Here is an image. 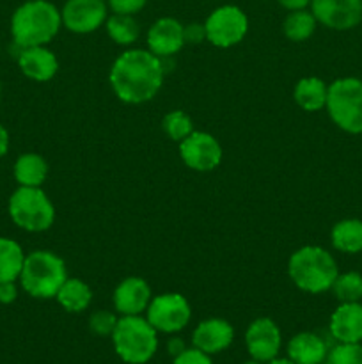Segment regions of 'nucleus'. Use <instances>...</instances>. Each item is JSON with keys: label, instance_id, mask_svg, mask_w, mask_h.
I'll use <instances>...</instances> for the list:
<instances>
[{"label": "nucleus", "instance_id": "nucleus-1", "mask_svg": "<svg viewBox=\"0 0 362 364\" xmlns=\"http://www.w3.org/2000/svg\"><path fill=\"white\" fill-rule=\"evenodd\" d=\"M163 63L149 50L121 53L110 70V85L124 103H146L156 96L163 82Z\"/></svg>", "mask_w": 362, "mask_h": 364}, {"label": "nucleus", "instance_id": "nucleus-2", "mask_svg": "<svg viewBox=\"0 0 362 364\" xmlns=\"http://www.w3.org/2000/svg\"><path fill=\"white\" fill-rule=\"evenodd\" d=\"M62 25L60 11L48 0H28L21 4L11 18V34L20 48L45 46L52 41Z\"/></svg>", "mask_w": 362, "mask_h": 364}, {"label": "nucleus", "instance_id": "nucleus-3", "mask_svg": "<svg viewBox=\"0 0 362 364\" xmlns=\"http://www.w3.org/2000/svg\"><path fill=\"white\" fill-rule=\"evenodd\" d=\"M287 274L300 290L322 294L332 288L339 276L337 263L329 251L318 245H305L293 252L287 263Z\"/></svg>", "mask_w": 362, "mask_h": 364}, {"label": "nucleus", "instance_id": "nucleus-4", "mask_svg": "<svg viewBox=\"0 0 362 364\" xmlns=\"http://www.w3.org/2000/svg\"><path fill=\"white\" fill-rule=\"evenodd\" d=\"M116 354L128 364H146L151 361L158 348L156 329L141 318V315L123 316L117 320V326L112 333Z\"/></svg>", "mask_w": 362, "mask_h": 364}, {"label": "nucleus", "instance_id": "nucleus-5", "mask_svg": "<svg viewBox=\"0 0 362 364\" xmlns=\"http://www.w3.org/2000/svg\"><path fill=\"white\" fill-rule=\"evenodd\" d=\"M66 279V263L53 252L34 251L25 256L20 281L31 297L53 299Z\"/></svg>", "mask_w": 362, "mask_h": 364}, {"label": "nucleus", "instance_id": "nucleus-6", "mask_svg": "<svg viewBox=\"0 0 362 364\" xmlns=\"http://www.w3.org/2000/svg\"><path fill=\"white\" fill-rule=\"evenodd\" d=\"M329 116L341 130L362 134V80L355 77L337 78L327 92Z\"/></svg>", "mask_w": 362, "mask_h": 364}, {"label": "nucleus", "instance_id": "nucleus-7", "mask_svg": "<svg viewBox=\"0 0 362 364\" xmlns=\"http://www.w3.org/2000/svg\"><path fill=\"white\" fill-rule=\"evenodd\" d=\"M9 215L21 230L41 233L52 228L55 208L41 187H20L9 199Z\"/></svg>", "mask_w": 362, "mask_h": 364}, {"label": "nucleus", "instance_id": "nucleus-8", "mask_svg": "<svg viewBox=\"0 0 362 364\" xmlns=\"http://www.w3.org/2000/svg\"><path fill=\"white\" fill-rule=\"evenodd\" d=\"M206 39L219 48L238 45L248 31V18L238 6H220L204 21Z\"/></svg>", "mask_w": 362, "mask_h": 364}, {"label": "nucleus", "instance_id": "nucleus-9", "mask_svg": "<svg viewBox=\"0 0 362 364\" xmlns=\"http://www.w3.org/2000/svg\"><path fill=\"white\" fill-rule=\"evenodd\" d=\"M148 322L156 333L174 334L188 326L192 316L190 304L180 294H163L151 299L148 306Z\"/></svg>", "mask_w": 362, "mask_h": 364}, {"label": "nucleus", "instance_id": "nucleus-10", "mask_svg": "<svg viewBox=\"0 0 362 364\" xmlns=\"http://www.w3.org/2000/svg\"><path fill=\"white\" fill-rule=\"evenodd\" d=\"M109 4L105 0H67L60 11L62 25L75 34H89L106 21Z\"/></svg>", "mask_w": 362, "mask_h": 364}, {"label": "nucleus", "instance_id": "nucleus-11", "mask_svg": "<svg viewBox=\"0 0 362 364\" xmlns=\"http://www.w3.org/2000/svg\"><path fill=\"white\" fill-rule=\"evenodd\" d=\"M180 155L190 169L213 171L222 162V148L213 135L206 132H192L180 142Z\"/></svg>", "mask_w": 362, "mask_h": 364}, {"label": "nucleus", "instance_id": "nucleus-12", "mask_svg": "<svg viewBox=\"0 0 362 364\" xmlns=\"http://www.w3.org/2000/svg\"><path fill=\"white\" fill-rule=\"evenodd\" d=\"M316 21L334 31H350L362 21V0H311Z\"/></svg>", "mask_w": 362, "mask_h": 364}, {"label": "nucleus", "instance_id": "nucleus-13", "mask_svg": "<svg viewBox=\"0 0 362 364\" xmlns=\"http://www.w3.org/2000/svg\"><path fill=\"white\" fill-rule=\"evenodd\" d=\"M280 343V329L277 323L270 318H258L248 326L245 333V345L252 359H258L261 363H270L279 355Z\"/></svg>", "mask_w": 362, "mask_h": 364}, {"label": "nucleus", "instance_id": "nucleus-14", "mask_svg": "<svg viewBox=\"0 0 362 364\" xmlns=\"http://www.w3.org/2000/svg\"><path fill=\"white\" fill-rule=\"evenodd\" d=\"M185 45L183 25L176 18H160L149 27L148 46L156 57H170Z\"/></svg>", "mask_w": 362, "mask_h": 364}, {"label": "nucleus", "instance_id": "nucleus-15", "mask_svg": "<svg viewBox=\"0 0 362 364\" xmlns=\"http://www.w3.org/2000/svg\"><path fill=\"white\" fill-rule=\"evenodd\" d=\"M151 299V288L141 277H126L114 291V306L123 316L141 315L148 309Z\"/></svg>", "mask_w": 362, "mask_h": 364}, {"label": "nucleus", "instance_id": "nucleus-16", "mask_svg": "<svg viewBox=\"0 0 362 364\" xmlns=\"http://www.w3.org/2000/svg\"><path fill=\"white\" fill-rule=\"evenodd\" d=\"M330 334L339 343H362L361 302H341L330 316Z\"/></svg>", "mask_w": 362, "mask_h": 364}, {"label": "nucleus", "instance_id": "nucleus-17", "mask_svg": "<svg viewBox=\"0 0 362 364\" xmlns=\"http://www.w3.org/2000/svg\"><path fill=\"white\" fill-rule=\"evenodd\" d=\"M234 340V331L229 322L222 318H209L199 323L194 331V347L204 354H219L226 350Z\"/></svg>", "mask_w": 362, "mask_h": 364}, {"label": "nucleus", "instance_id": "nucleus-18", "mask_svg": "<svg viewBox=\"0 0 362 364\" xmlns=\"http://www.w3.org/2000/svg\"><path fill=\"white\" fill-rule=\"evenodd\" d=\"M18 66L25 77L34 82H48L50 78L55 77L57 70H59L57 57L45 46L20 48Z\"/></svg>", "mask_w": 362, "mask_h": 364}, {"label": "nucleus", "instance_id": "nucleus-19", "mask_svg": "<svg viewBox=\"0 0 362 364\" xmlns=\"http://www.w3.org/2000/svg\"><path fill=\"white\" fill-rule=\"evenodd\" d=\"M327 354V343L314 333H298L287 343V358L295 364H323Z\"/></svg>", "mask_w": 362, "mask_h": 364}, {"label": "nucleus", "instance_id": "nucleus-20", "mask_svg": "<svg viewBox=\"0 0 362 364\" xmlns=\"http://www.w3.org/2000/svg\"><path fill=\"white\" fill-rule=\"evenodd\" d=\"M48 176V164L35 153L18 156L14 164V178L20 187H41Z\"/></svg>", "mask_w": 362, "mask_h": 364}, {"label": "nucleus", "instance_id": "nucleus-21", "mask_svg": "<svg viewBox=\"0 0 362 364\" xmlns=\"http://www.w3.org/2000/svg\"><path fill=\"white\" fill-rule=\"evenodd\" d=\"M327 92L329 87L318 77H305L298 80L295 87V102L307 112H316L327 105Z\"/></svg>", "mask_w": 362, "mask_h": 364}, {"label": "nucleus", "instance_id": "nucleus-22", "mask_svg": "<svg viewBox=\"0 0 362 364\" xmlns=\"http://www.w3.org/2000/svg\"><path fill=\"white\" fill-rule=\"evenodd\" d=\"M55 299L67 313H80L91 304L92 291L84 281L77 279V277H67L57 291Z\"/></svg>", "mask_w": 362, "mask_h": 364}, {"label": "nucleus", "instance_id": "nucleus-23", "mask_svg": "<svg viewBox=\"0 0 362 364\" xmlns=\"http://www.w3.org/2000/svg\"><path fill=\"white\" fill-rule=\"evenodd\" d=\"M330 240H332L334 247L341 252H346V255H357V252H362V220H339V223L332 228Z\"/></svg>", "mask_w": 362, "mask_h": 364}, {"label": "nucleus", "instance_id": "nucleus-24", "mask_svg": "<svg viewBox=\"0 0 362 364\" xmlns=\"http://www.w3.org/2000/svg\"><path fill=\"white\" fill-rule=\"evenodd\" d=\"M25 255L18 242L11 238H0V283H11L20 279Z\"/></svg>", "mask_w": 362, "mask_h": 364}, {"label": "nucleus", "instance_id": "nucleus-25", "mask_svg": "<svg viewBox=\"0 0 362 364\" xmlns=\"http://www.w3.org/2000/svg\"><path fill=\"white\" fill-rule=\"evenodd\" d=\"M316 18L314 14L309 13L307 9H298V11H290V14L284 20V34L290 41L302 43L305 39L311 38L316 31Z\"/></svg>", "mask_w": 362, "mask_h": 364}, {"label": "nucleus", "instance_id": "nucleus-26", "mask_svg": "<svg viewBox=\"0 0 362 364\" xmlns=\"http://www.w3.org/2000/svg\"><path fill=\"white\" fill-rule=\"evenodd\" d=\"M105 27L110 39H114L117 45L123 46H128L137 41L138 34H141V27H138L137 20L131 14L114 13L112 16L106 18Z\"/></svg>", "mask_w": 362, "mask_h": 364}, {"label": "nucleus", "instance_id": "nucleus-27", "mask_svg": "<svg viewBox=\"0 0 362 364\" xmlns=\"http://www.w3.org/2000/svg\"><path fill=\"white\" fill-rule=\"evenodd\" d=\"M332 290L341 302H361L362 276L358 272L339 274L334 281Z\"/></svg>", "mask_w": 362, "mask_h": 364}, {"label": "nucleus", "instance_id": "nucleus-28", "mask_svg": "<svg viewBox=\"0 0 362 364\" xmlns=\"http://www.w3.org/2000/svg\"><path fill=\"white\" fill-rule=\"evenodd\" d=\"M163 130L172 141L181 142L194 132V124L188 114L183 110H172L163 117Z\"/></svg>", "mask_w": 362, "mask_h": 364}, {"label": "nucleus", "instance_id": "nucleus-29", "mask_svg": "<svg viewBox=\"0 0 362 364\" xmlns=\"http://www.w3.org/2000/svg\"><path fill=\"white\" fill-rule=\"evenodd\" d=\"M325 364H362L361 343H339L329 350Z\"/></svg>", "mask_w": 362, "mask_h": 364}, {"label": "nucleus", "instance_id": "nucleus-30", "mask_svg": "<svg viewBox=\"0 0 362 364\" xmlns=\"http://www.w3.org/2000/svg\"><path fill=\"white\" fill-rule=\"evenodd\" d=\"M117 326V318L110 311H96L89 318V327L98 336H112L114 329Z\"/></svg>", "mask_w": 362, "mask_h": 364}, {"label": "nucleus", "instance_id": "nucleus-31", "mask_svg": "<svg viewBox=\"0 0 362 364\" xmlns=\"http://www.w3.org/2000/svg\"><path fill=\"white\" fill-rule=\"evenodd\" d=\"M110 9L117 14H131L144 9V6L148 4V0H106Z\"/></svg>", "mask_w": 362, "mask_h": 364}, {"label": "nucleus", "instance_id": "nucleus-32", "mask_svg": "<svg viewBox=\"0 0 362 364\" xmlns=\"http://www.w3.org/2000/svg\"><path fill=\"white\" fill-rule=\"evenodd\" d=\"M172 364H213L208 354L201 352L199 348H187L177 358H174Z\"/></svg>", "mask_w": 362, "mask_h": 364}, {"label": "nucleus", "instance_id": "nucleus-33", "mask_svg": "<svg viewBox=\"0 0 362 364\" xmlns=\"http://www.w3.org/2000/svg\"><path fill=\"white\" fill-rule=\"evenodd\" d=\"M185 43H192V45H199L206 39V27L204 23H188L183 27Z\"/></svg>", "mask_w": 362, "mask_h": 364}, {"label": "nucleus", "instance_id": "nucleus-34", "mask_svg": "<svg viewBox=\"0 0 362 364\" xmlns=\"http://www.w3.org/2000/svg\"><path fill=\"white\" fill-rule=\"evenodd\" d=\"M18 297V290L14 281L11 283H0V302L2 304H11V302L16 301Z\"/></svg>", "mask_w": 362, "mask_h": 364}, {"label": "nucleus", "instance_id": "nucleus-35", "mask_svg": "<svg viewBox=\"0 0 362 364\" xmlns=\"http://www.w3.org/2000/svg\"><path fill=\"white\" fill-rule=\"evenodd\" d=\"M284 9L287 11H298L305 9L307 6H311V0H277Z\"/></svg>", "mask_w": 362, "mask_h": 364}, {"label": "nucleus", "instance_id": "nucleus-36", "mask_svg": "<svg viewBox=\"0 0 362 364\" xmlns=\"http://www.w3.org/2000/svg\"><path fill=\"white\" fill-rule=\"evenodd\" d=\"M167 347H169V352H170V355H172V358H177L181 352L187 350V347H185V341L180 340V338H172V340L169 341V345H167Z\"/></svg>", "mask_w": 362, "mask_h": 364}, {"label": "nucleus", "instance_id": "nucleus-37", "mask_svg": "<svg viewBox=\"0 0 362 364\" xmlns=\"http://www.w3.org/2000/svg\"><path fill=\"white\" fill-rule=\"evenodd\" d=\"M7 151H9V134H7L6 128L0 124V159H2Z\"/></svg>", "mask_w": 362, "mask_h": 364}, {"label": "nucleus", "instance_id": "nucleus-38", "mask_svg": "<svg viewBox=\"0 0 362 364\" xmlns=\"http://www.w3.org/2000/svg\"><path fill=\"white\" fill-rule=\"evenodd\" d=\"M266 364H295L293 361H291V359L290 358H287V359H283V358H275V359H272V361H270V363H266Z\"/></svg>", "mask_w": 362, "mask_h": 364}, {"label": "nucleus", "instance_id": "nucleus-39", "mask_svg": "<svg viewBox=\"0 0 362 364\" xmlns=\"http://www.w3.org/2000/svg\"><path fill=\"white\" fill-rule=\"evenodd\" d=\"M245 364H265V363H261V361H258V359H251V361H247Z\"/></svg>", "mask_w": 362, "mask_h": 364}, {"label": "nucleus", "instance_id": "nucleus-40", "mask_svg": "<svg viewBox=\"0 0 362 364\" xmlns=\"http://www.w3.org/2000/svg\"><path fill=\"white\" fill-rule=\"evenodd\" d=\"M0 92H2V87H0Z\"/></svg>", "mask_w": 362, "mask_h": 364}]
</instances>
